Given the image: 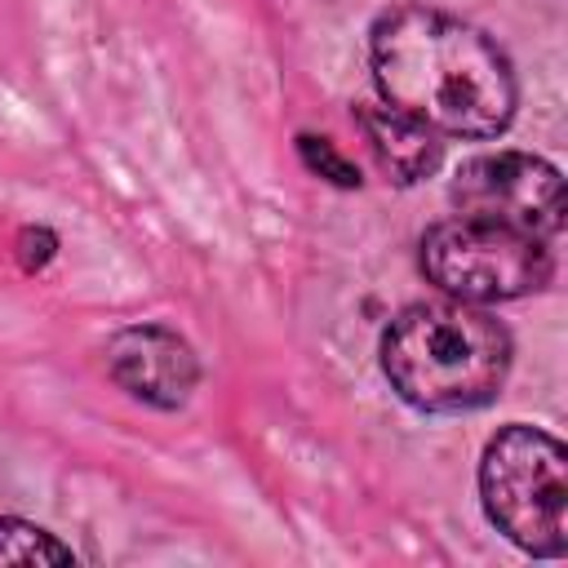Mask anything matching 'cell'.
<instances>
[{"label": "cell", "mask_w": 568, "mask_h": 568, "mask_svg": "<svg viewBox=\"0 0 568 568\" xmlns=\"http://www.w3.org/2000/svg\"><path fill=\"white\" fill-rule=\"evenodd\" d=\"M382 102L448 138H497L515 115L506 53L462 18L435 9H390L368 36Z\"/></svg>", "instance_id": "cell-1"}, {"label": "cell", "mask_w": 568, "mask_h": 568, "mask_svg": "<svg viewBox=\"0 0 568 568\" xmlns=\"http://www.w3.org/2000/svg\"><path fill=\"white\" fill-rule=\"evenodd\" d=\"M448 195L466 217L497 222L532 240H550L564 231V178L550 160L528 151L470 155L453 173Z\"/></svg>", "instance_id": "cell-5"}, {"label": "cell", "mask_w": 568, "mask_h": 568, "mask_svg": "<svg viewBox=\"0 0 568 568\" xmlns=\"http://www.w3.org/2000/svg\"><path fill=\"white\" fill-rule=\"evenodd\" d=\"M106 373L120 390L151 408H182L200 382V359L173 328L129 324L106 342Z\"/></svg>", "instance_id": "cell-6"}, {"label": "cell", "mask_w": 568, "mask_h": 568, "mask_svg": "<svg viewBox=\"0 0 568 568\" xmlns=\"http://www.w3.org/2000/svg\"><path fill=\"white\" fill-rule=\"evenodd\" d=\"M382 373L422 413H470L506 386L510 333L475 302H413L382 337Z\"/></svg>", "instance_id": "cell-2"}, {"label": "cell", "mask_w": 568, "mask_h": 568, "mask_svg": "<svg viewBox=\"0 0 568 568\" xmlns=\"http://www.w3.org/2000/svg\"><path fill=\"white\" fill-rule=\"evenodd\" d=\"M355 124L368 142V151L377 155L382 173H390L395 182L413 186L422 178H430L439 169V155H444V142L430 124L404 115L399 106L390 102H364L355 111Z\"/></svg>", "instance_id": "cell-7"}, {"label": "cell", "mask_w": 568, "mask_h": 568, "mask_svg": "<svg viewBox=\"0 0 568 568\" xmlns=\"http://www.w3.org/2000/svg\"><path fill=\"white\" fill-rule=\"evenodd\" d=\"M479 497L497 532L519 550L541 559L568 550V453L555 435L524 422L501 426L479 462Z\"/></svg>", "instance_id": "cell-3"}, {"label": "cell", "mask_w": 568, "mask_h": 568, "mask_svg": "<svg viewBox=\"0 0 568 568\" xmlns=\"http://www.w3.org/2000/svg\"><path fill=\"white\" fill-rule=\"evenodd\" d=\"M71 546H62L53 532H44L40 524H27V519H13L4 515L0 519V564H18V568H31V564H71Z\"/></svg>", "instance_id": "cell-8"}, {"label": "cell", "mask_w": 568, "mask_h": 568, "mask_svg": "<svg viewBox=\"0 0 568 568\" xmlns=\"http://www.w3.org/2000/svg\"><path fill=\"white\" fill-rule=\"evenodd\" d=\"M297 151H302V160H306L311 173H320V178H328V182H337V186H359V169H355L346 155H337L328 138L302 133V138H297Z\"/></svg>", "instance_id": "cell-9"}, {"label": "cell", "mask_w": 568, "mask_h": 568, "mask_svg": "<svg viewBox=\"0 0 568 568\" xmlns=\"http://www.w3.org/2000/svg\"><path fill=\"white\" fill-rule=\"evenodd\" d=\"M422 271L435 288L457 302H515L550 280V248L524 231L479 222V217H448L422 235Z\"/></svg>", "instance_id": "cell-4"}]
</instances>
